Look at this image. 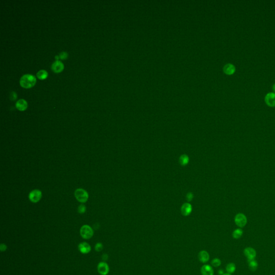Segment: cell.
Segmentation results:
<instances>
[{"mask_svg":"<svg viewBox=\"0 0 275 275\" xmlns=\"http://www.w3.org/2000/svg\"><path fill=\"white\" fill-rule=\"evenodd\" d=\"M80 235L85 239L91 238L94 235V230L90 226L85 225L82 226L80 229Z\"/></svg>","mask_w":275,"mask_h":275,"instance_id":"3957f363","label":"cell"},{"mask_svg":"<svg viewBox=\"0 0 275 275\" xmlns=\"http://www.w3.org/2000/svg\"><path fill=\"white\" fill-rule=\"evenodd\" d=\"M226 270L227 271V273L232 274L234 273L236 270V266L234 263H230L227 265L226 267Z\"/></svg>","mask_w":275,"mask_h":275,"instance_id":"ac0fdd59","label":"cell"},{"mask_svg":"<svg viewBox=\"0 0 275 275\" xmlns=\"http://www.w3.org/2000/svg\"><path fill=\"white\" fill-rule=\"evenodd\" d=\"M108 258V256L107 255V254H104L102 255V259L104 260V261H106L107 260Z\"/></svg>","mask_w":275,"mask_h":275,"instance_id":"83f0119b","label":"cell"},{"mask_svg":"<svg viewBox=\"0 0 275 275\" xmlns=\"http://www.w3.org/2000/svg\"><path fill=\"white\" fill-rule=\"evenodd\" d=\"M36 83V77L30 74L23 75L20 80V85L24 88H30L35 85Z\"/></svg>","mask_w":275,"mask_h":275,"instance_id":"6da1fadb","label":"cell"},{"mask_svg":"<svg viewBox=\"0 0 275 275\" xmlns=\"http://www.w3.org/2000/svg\"><path fill=\"white\" fill-rule=\"evenodd\" d=\"M42 197V192L41 190L35 189L32 190L29 194V198L32 203H36L38 202Z\"/></svg>","mask_w":275,"mask_h":275,"instance_id":"5b68a950","label":"cell"},{"mask_svg":"<svg viewBox=\"0 0 275 275\" xmlns=\"http://www.w3.org/2000/svg\"><path fill=\"white\" fill-rule=\"evenodd\" d=\"M7 246L5 244H2L1 245V250L3 252V251H5L6 249H7Z\"/></svg>","mask_w":275,"mask_h":275,"instance_id":"4316f807","label":"cell"},{"mask_svg":"<svg viewBox=\"0 0 275 275\" xmlns=\"http://www.w3.org/2000/svg\"><path fill=\"white\" fill-rule=\"evenodd\" d=\"M192 211V206L189 203H185L181 207V213L184 216H189Z\"/></svg>","mask_w":275,"mask_h":275,"instance_id":"7c38bea8","label":"cell"},{"mask_svg":"<svg viewBox=\"0 0 275 275\" xmlns=\"http://www.w3.org/2000/svg\"><path fill=\"white\" fill-rule=\"evenodd\" d=\"M59 58H59V57L58 56V55H57V56L55 57V59H57V60H58Z\"/></svg>","mask_w":275,"mask_h":275,"instance_id":"4dcf8cb0","label":"cell"},{"mask_svg":"<svg viewBox=\"0 0 275 275\" xmlns=\"http://www.w3.org/2000/svg\"><path fill=\"white\" fill-rule=\"evenodd\" d=\"M59 57L60 59H62V60L66 59L68 58L67 53H66V52H63L61 53H60Z\"/></svg>","mask_w":275,"mask_h":275,"instance_id":"cb8c5ba5","label":"cell"},{"mask_svg":"<svg viewBox=\"0 0 275 275\" xmlns=\"http://www.w3.org/2000/svg\"><path fill=\"white\" fill-rule=\"evenodd\" d=\"M218 273H219V275H223L224 274V271L222 270H219V272H218Z\"/></svg>","mask_w":275,"mask_h":275,"instance_id":"f1b7e54d","label":"cell"},{"mask_svg":"<svg viewBox=\"0 0 275 275\" xmlns=\"http://www.w3.org/2000/svg\"><path fill=\"white\" fill-rule=\"evenodd\" d=\"M244 255L247 258L248 260H254L256 256V250L252 247H247L244 249Z\"/></svg>","mask_w":275,"mask_h":275,"instance_id":"52a82bcc","label":"cell"},{"mask_svg":"<svg viewBox=\"0 0 275 275\" xmlns=\"http://www.w3.org/2000/svg\"><path fill=\"white\" fill-rule=\"evenodd\" d=\"M74 194L76 199L80 203H86L89 198V194L86 190L81 188L76 190Z\"/></svg>","mask_w":275,"mask_h":275,"instance_id":"7a4b0ae2","label":"cell"},{"mask_svg":"<svg viewBox=\"0 0 275 275\" xmlns=\"http://www.w3.org/2000/svg\"><path fill=\"white\" fill-rule=\"evenodd\" d=\"M243 235V230H242L241 228H238L235 230L233 233L232 236L233 238L236 239H238L240 238Z\"/></svg>","mask_w":275,"mask_h":275,"instance_id":"d6986e66","label":"cell"},{"mask_svg":"<svg viewBox=\"0 0 275 275\" xmlns=\"http://www.w3.org/2000/svg\"><path fill=\"white\" fill-rule=\"evenodd\" d=\"M201 273L202 275H213L214 271L212 266L208 264L204 265L201 268Z\"/></svg>","mask_w":275,"mask_h":275,"instance_id":"4fadbf2b","label":"cell"},{"mask_svg":"<svg viewBox=\"0 0 275 275\" xmlns=\"http://www.w3.org/2000/svg\"><path fill=\"white\" fill-rule=\"evenodd\" d=\"M272 90H274V91L275 92V83L274 84L273 86H272Z\"/></svg>","mask_w":275,"mask_h":275,"instance_id":"f546056e","label":"cell"},{"mask_svg":"<svg viewBox=\"0 0 275 275\" xmlns=\"http://www.w3.org/2000/svg\"><path fill=\"white\" fill-rule=\"evenodd\" d=\"M37 77L40 80H45L48 77V73L45 70H41L37 73Z\"/></svg>","mask_w":275,"mask_h":275,"instance_id":"ffe728a7","label":"cell"},{"mask_svg":"<svg viewBox=\"0 0 275 275\" xmlns=\"http://www.w3.org/2000/svg\"><path fill=\"white\" fill-rule=\"evenodd\" d=\"M103 248V244L101 243H97L95 245V250L97 252H101Z\"/></svg>","mask_w":275,"mask_h":275,"instance_id":"603a6c76","label":"cell"},{"mask_svg":"<svg viewBox=\"0 0 275 275\" xmlns=\"http://www.w3.org/2000/svg\"><path fill=\"white\" fill-rule=\"evenodd\" d=\"M234 221L236 226L240 228H242L246 225L247 218L244 213H239L235 216Z\"/></svg>","mask_w":275,"mask_h":275,"instance_id":"277c9868","label":"cell"},{"mask_svg":"<svg viewBox=\"0 0 275 275\" xmlns=\"http://www.w3.org/2000/svg\"><path fill=\"white\" fill-rule=\"evenodd\" d=\"M97 270L100 275H108L109 272L108 264L104 262H100L97 266Z\"/></svg>","mask_w":275,"mask_h":275,"instance_id":"8992f818","label":"cell"},{"mask_svg":"<svg viewBox=\"0 0 275 275\" xmlns=\"http://www.w3.org/2000/svg\"><path fill=\"white\" fill-rule=\"evenodd\" d=\"M17 94L14 91H12L11 93L10 94V99L11 100V101H15V99H17Z\"/></svg>","mask_w":275,"mask_h":275,"instance_id":"d4e9b609","label":"cell"},{"mask_svg":"<svg viewBox=\"0 0 275 275\" xmlns=\"http://www.w3.org/2000/svg\"><path fill=\"white\" fill-rule=\"evenodd\" d=\"M265 102L270 107H275V93H269L265 97Z\"/></svg>","mask_w":275,"mask_h":275,"instance_id":"ba28073f","label":"cell"},{"mask_svg":"<svg viewBox=\"0 0 275 275\" xmlns=\"http://www.w3.org/2000/svg\"><path fill=\"white\" fill-rule=\"evenodd\" d=\"M51 68H52V70L54 73H59L63 71L64 65L60 61L57 60V61H55L54 63L52 64Z\"/></svg>","mask_w":275,"mask_h":275,"instance_id":"9c48e42d","label":"cell"},{"mask_svg":"<svg viewBox=\"0 0 275 275\" xmlns=\"http://www.w3.org/2000/svg\"><path fill=\"white\" fill-rule=\"evenodd\" d=\"M223 275H231V274H228V273H226V274H224Z\"/></svg>","mask_w":275,"mask_h":275,"instance_id":"1f68e13d","label":"cell"},{"mask_svg":"<svg viewBox=\"0 0 275 275\" xmlns=\"http://www.w3.org/2000/svg\"><path fill=\"white\" fill-rule=\"evenodd\" d=\"M193 198H194V194H193L192 193L189 192V193L187 194V195H186V199H188V200L189 202L192 200Z\"/></svg>","mask_w":275,"mask_h":275,"instance_id":"484cf974","label":"cell"},{"mask_svg":"<svg viewBox=\"0 0 275 275\" xmlns=\"http://www.w3.org/2000/svg\"><path fill=\"white\" fill-rule=\"evenodd\" d=\"M86 211V206L84 204H81L78 208V212L81 214L85 213Z\"/></svg>","mask_w":275,"mask_h":275,"instance_id":"7402d4cb","label":"cell"},{"mask_svg":"<svg viewBox=\"0 0 275 275\" xmlns=\"http://www.w3.org/2000/svg\"><path fill=\"white\" fill-rule=\"evenodd\" d=\"M179 162L182 166H185L189 162V158L187 155H182L179 158Z\"/></svg>","mask_w":275,"mask_h":275,"instance_id":"e0dca14e","label":"cell"},{"mask_svg":"<svg viewBox=\"0 0 275 275\" xmlns=\"http://www.w3.org/2000/svg\"><path fill=\"white\" fill-rule=\"evenodd\" d=\"M79 250L80 252L83 254H86L89 253L91 251V247L89 244L86 242H82L79 245Z\"/></svg>","mask_w":275,"mask_h":275,"instance_id":"30bf717a","label":"cell"},{"mask_svg":"<svg viewBox=\"0 0 275 275\" xmlns=\"http://www.w3.org/2000/svg\"><path fill=\"white\" fill-rule=\"evenodd\" d=\"M16 108L18 109V110L23 111L27 109V102L24 99H19L16 102Z\"/></svg>","mask_w":275,"mask_h":275,"instance_id":"5bb4252c","label":"cell"},{"mask_svg":"<svg viewBox=\"0 0 275 275\" xmlns=\"http://www.w3.org/2000/svg\"><path fill=\"white\" fill-rule=\"evenodd\" d=\"M223 71L226 74L230 75L234 73L236 71V68L234 65H233V64L227 63L225 65V66L223 68Z\"/></svg>","mask_w":275,"mask_h":275,"instance_id":"8fae6325","label":"cell"},{"mask_svg":"<svg viewBox=\"0 0 275 275\" xmlns=\"http://www.w3.org/2000/svg\"><path fill=\"white\" fill-rule=\"evenodd\" d=\"M221 260L219 258H214L211 262V264H212V266H214V267H218L221 265Z\"/></svg>","mask_w":275,"mask_h":275,"instance_id":"44dd1931","label":"cell"},{"mask_svg":"<svg viewBox=\"0 0 275 275\" xmlns=\"http://www.w3.org/2000/svg\"><path fill=\"white\" fill-rule=\"evenodd\" d=\"M248 266L249 269L252 271H255L257 270L258 268V263L254 259L252 260H248Z\"/></svg>","mask_w":275,"mask_h":275,"instance_id":"2e32d148","label":"cell"},{"mask_svg":"<svg viewBox=\"0 0 275 275\" xmlns=\"http://www.w3.org/2000/svg\"><path fill=\"white\" fill-rule=\"evenodd\" d=\"M199 260L202 263H206L210 259V255L205 250H202L199 253Z\"/></svg>","mask_w":275,"mask_h":275,"instance_id":"9a60e30c","label":"cell"}]
</instances>
